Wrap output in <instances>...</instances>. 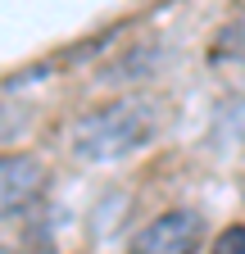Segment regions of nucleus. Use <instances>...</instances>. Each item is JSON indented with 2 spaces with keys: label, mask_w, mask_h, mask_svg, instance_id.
I'll use <instances>...</instances> for the list:
<instances>
[{
  "label": "nucleus",
  "mask_w": 245,
  "mask_h": 254,
  "mask_svg": "<svg viewBox=\"0 0 245 254\" xmlns=\"http://www.w3.org/2000/svg\"><path fill=\"white\" fill-rule=\"evenodd\" d=\"M218 250H245V227H232L218 236Z\"/></svg>",
  "instance_id": "39448f33"
},
{
  "label": "nucleus",
  "mask_w": 245,
  "mask_h": 254,
  "mask_svg": "<svg viewBox=\"0 0 245 254\" xmlns=\"http://www.w3.org/2000/svg\"><path fill=\"white\" fill-rule=\"evenodd\" d=\"M159 105L145 100V95H122V100H109L100 109H91L73 123L68 132V150L82 159V164H122L136 150H145L159 136Z\"/></svg>",
  "instance_id": "f257e3e1"
},
{
  "label": "nucleus",
  "mask_w": 245,
  "mask_h": 254,
  "mask_svg": "<svg viewBox=\"0 0 245 254\" xmlns=\"http://www.w3.org/2000/svg\"><path fill=\"white\" fill-rule=\"evenodd\" d=\"M46 164L27 150L0 154V222H18L23 213H32L46 195Z\"/></svg>",
  "instance_id": "f03ea898"
},
{
  "label": "nucleus",
  "mask_w": 245,
  "mask_h": 254,
  "mask_svg": "<svg viewBox=\"0 0 245 254\" xmlns=\"http://www.w3.org/2000/svg\"><path fill=\"white\" fill-rule=\"evenodd\" d=\"M209 59L218 64V59H245V14H236L232 23L218 27V37H213L209 46Z\"/></svg>",
  "instance_id": "20e7f679"
},
{
  "label": "nucleus",
  "mask_w": 245,
  "mask_h": 254,
  "mask_svg": "<svg viewBox=\"0 0 245 254\" xmlns=\"http://www.w3.org/2000/svg\"><path fill=\"white\" fill-rule=\"evenodd\" d=\"M204 241V218L195 209H164L155 222H145L136 232V250L145 254H186V250H200Z\"/></svg>",
  "instance_id": "7ed1b4c3"
}]
</instances>
